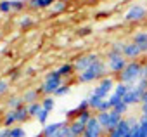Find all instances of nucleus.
Here are the masks:
<instances>
[{"label": "nucleus", "instance_id": "21", "mask_svg": "<svg viewBox=\"0 0 147 137\" xmlns=\"http://www.w3.org/2000/svg\"><path fill=\"white\" fill-rule=\"evenodd\" d=\"M128 85H125V83H121V82H118L116 83V87H114V90H113V94H116V96H119L121 99L126 96V92H128Z\"/></svg>", "mask_w": 147, "mask_h": 137}, {"label": "nucleus", "instance_id": "26", "mask_svg": "<svg viewBox=\"0 0 147 137\" xmlns=\"http://www.w3.org/2000/svg\"><path fill=\"white\" fill-rule=\"evenodd\" d=\"M7 106H9L11 109H18L19 106H23V97H11V99L7 101Z\"/></svg>", "mask_w": 147, "mask_h": 137}, {"label": "nucleus", "instance_id": "14", "mask_svg": "<svg viewBox=\"0 0 147 137\" xmlns=\"http://www.w3.org/2000/svg\"><path fill=\"white\" fill-rule=\"evenodd\" d=\"M64 123H66V121H54V123L45 125L43 130H42V135H43V137H55L57 132L61 130V127H62Z\"/></svg>", "mask_w": 147, "mask_h": 137}, {"label": "nucleus", "instance_id": "16", "mask_svg": "<svg viewBox=\"0 0 147 137\" xmlns=\"http://www.w3.org/2000/svg\"><path fill=\"white\" fill-rule=\"evenodd\" d=\"M85 123H82V121H78V120H71L69 121V128H71V135L73 137H82L83 134H85Z\"/></svg>", "mask_w": 147, "mask_h": 137}, {"label": "nucleus", "instance_id": "31", "mask_svg": "<svg viewBox=\"0 0 147 137\" xmlns=\"http://www.w3.org/2000/svg\"><path fill=\"white\" fill-rule=\"evenodd\" d=\"M113 109H114V111H116L118 115H121V116H125V115L128 113V104H125V102L121 101V102H119L118 106H114Z\"/></svg>", "mask_w": 147, "mask_h": 137}, {"label": "nucleus", "instance_id": "3", "mask_svg": "<svg viewBox=\"0 0 147 137\" xmlns=\"http://www.w3.org/2000/svg\"><path fill=\"white\" fill-rule=\"evenodd\" d=\"M106 59H107V70L111 75H119L128 64V59L123 56V52L116 49H109L106 52Z\"/></svg>", "mask_w": 147, "mask_h": 137}, {"label": "nucleus", "instance_id": "36", "mask_svg": "<svg viewBox=\"0 0 147 137\" xmlns=\"http://www.w3.org/2000/svg\"><path fill=\"white\" fill-rule=\"evenodd\" d=\"M130 137H140V125H138V120H135L131 123V135Z\"/></svg>", "mask_w": 147, "mask_h": 137}, {"label": "nucleus", "instance_id": "24", "mask_svg": "<svg viewBox=\"0 0 147 137\" xmlns=\"http://www.w3.org/2000/svg\"><path fill=\"white\" fill-rule=\"evenodd\" d=\"M12 11V0H0V12L9 14Z\"/></svg>", "mask_w": 147, "mask_h": 137}, {"label": "nucleus", "instance_id": "19", "mask_svg": "<svg viewBox=\"0 0 147 137\" xmlns=\"http://www.w3.org/2000/svg\"><path fill=\"white\" fill-rule=\"evenodd\" d=\"M38 94H40V90L36 89V90H26L21 97H23V104H26V106H30V104H33V102H38Z\"/></svg>", "mask_w": 147, "mask_h": 137}, {"label": "nucleus", "instance_id": "42", "mask_svg": "<svg viewBox=\"0 0 147 137\" xmlns=\"http://www.w3.org/2000/svg\"><path fill=\"white\" fill-rule=\"evenodd\" d=\"M0 137H9V128H4V130H0Z\"/></svg>", "mask_w": 147, "mask_h": 137}, {"label": "nucleus", "instance_id": "2", "mask_svg": "<svg viewBox=\"0 0 147 137\" xmlns=\"http://www.w3.org/2000/svg\"><path fill=\"white\" fill-rule=\"evenodd\" d=\"M106 75H107V64H106L102 59H99V61H95L94 64H90L88 70H85L83 73H80L78 78H80L82 83H90V82H94V80H102V78H106Z\"/></svg>", "mask_w": 147, "mask_h": 137}, {"label": "nucleus", "instance_id": "29", "mask_svg": "<svg viewBox=\"0 0 147 137\" xmlns=\"http://www.w3.org/2000/svg\"><path fill=\"white\" fill-rule=\"evenodd\" d=\"M24 7H26L24 0H12V11L14 12H21V11H24Z\"/></svg>", "mask_w": 147, "mask_h": 137}, {"label": "nucleus", "instance_id": "22", "mask_svg": "<svg viewBox=\"0 0 147 137\" xmlns=\"http://www.w3.org/2000/svg\"><path fill=\"white\" fill-rule=\"evenodd\" d=\"M42 111V102H33L28 106V113H30V118H36V115Z\"/></svg>", "mask_w": 147, "mask_h": 137}, {"label": "nucleus", "instance_id": "28", "mask_svg": "<svg viewBox=\"0 0 147 137\" xmlns=\"http://www.w3.org/2000/svg\"><path fill=\"white\" fill-rule=\"evenodd\" d=\"M26 135V132L21 128V127H12V128H9V137H24Z\"/></svg>", "mask_w": 147, "mask_h": 137}, {"label": "nucleus", "instance_id": "15", "mask_svg": "<svg viewBox=\"0 0 147 137\" xmlns=\"http://www.w3.org/2000/svg\"><path fill=\"white\" fill-rule=\"evenodd\" d=\"M57 0H26V5L30 9H49Z\"/></svg>", "mask_w": 147, "mask_h": 137}, {"label": "nucleus", "instance_id": "1", "mask_svg": "<svg viewBox=\"0 0 147 137\" xmlns=\"http://www.w3.org/2000/svg\"><path fill=\"white\" fill-rule=\"evenodd\" d=\"M144 77V64L138 61H128L126 68L119 73V82L131 87Z\"/></svg>", "mask_w": 147, "mask_h": 137}, {"label": "nucleus", "instance_id": "35", "mask_svg": "<svg viewBox=\"0 0 147 137\" xmlns=\"http://www.w3.org/2000/svg\"><path fill=\"white\" fill-rule=\"evenodd\" d=\"M66 5H67L66 2H62V0H57V2L52 5V11H54V12H62V11H66Z\"/></svg>", "mask_w": 147, "mask_h": 137}, {"label": "nucleus", "instance_id": "39", "mask_svg": "<svg viewBox=\"0 0 147 137\" xmlns=\"http://www.w3.org/2000/svg\"><path fill=\"white\" fill-rule=\"evenodd\" d=\"M7 90H9V82L7 80H0V96L7 94Z\"/></svg>", "mask_w": 147, "mask_h": 137}, {"label": "nucleus", "instance_id": "41", "mask_svg": "<svg viewBox=\"0 0 147 137\" xmlns=\"http://www.w3.org/2000/svg\"><path fill=\"white\" fill-rule=\"evenodd\" d=\"M90 31H92L90 28H82V30H78V35H80V37H85V35H88Z\"/></svg>", "mask_w": 147, "mask_h": 137}, {"label": "nucleus", "instance_id": "25", "mask_svg": "<svg viewBox=\"0 0 147 137\" xmlns=\"http://www.w3.org/2000/svg\"><path fill=\"white\" fill-rule=\"evenodd\" d=\"M55 137H73V135H71V128H69V121H66V123L61 127V130L57 132Z\"/></svg>", "mask_w": 147, "mask_h": 137}, {"label": "nucleus", "instance_id": "43", "mask_svg": "<svg viewBox=\"0 0 147 137\" xmlns=\"http://www.w3.org/2000/svg\"><path fill=\"white\" fill-rule=\"evenodd\" d=\"M140 104H147V90L142 94V101H140Z\"/></svg>", "mask_w": 147, "mask_h": 137}, {"label": "nucleus", "instance_id": "13", "mask_svg": "<svg viewBox=\"0 0 147 137\" xmlns=\"http://www.w3.org/2000/svg\"><path fill=\"white\" fill-rule=\"evenodd\" d=\"M131 42L142 50V54H147V31H138L133 35Z\"/></svg>", "mask_w": 147, "mask_h": 137}, {"label": "nucleus", "instance_id": "38", "mask_svg": "<svg viewBox=\"0 0 147 137\" xmlns=\"http://www.w3.org/2000/svg\"><path fill=\"white\" fill-rule=\"evenodd\" d=\"M121 101H123V99H121L119 96H116V94H111V96H109V102H111V106H113V108H114V106H118Z\"/></svg>", "mask_w": 147, "mask_h": 137}, {"label": "nucleus", "instance_id": "40", "mask_svg": "<svg viewBox=\"0 0 147 137\" xmlns=\"http://www.w3.org/2000/svg\"><path fill=\"white\" fill-rule=\"evenodd\" d=\"M125 45H126L125 42H121V40H118V42H114V43H113V47H111V49H116V50H121V52H123V49H125Z\"/></svg>", "mask_w": 147, "mask_h": 137}, {"label": "nucleus", "instance_id": "9", "mask_svg": "<svg viewBox=\"0 0 147 137\" xmlns=\"http://www.w3.org/2000/svg\"><path fill=\"white\" fill-rule=\"evenodd\" d=\"M104 132H106V130L102 128V125H100V121L97 120V116H92L90 121L87 123V127H85V134H83L82 137H102Z\"/></svg>", "mask_w": 147, "mask_h": 137}, {"label": "nucleus", "instance_id": "18", "mask_svg": "<svg viewBox=\"0 0 147 137\" xmlns=\"http://www.w3.org/2000/svg\"><path fill=\"white\" fill-rule=\"evenodd\" d=\"M18 123V118H16V111L14 109H9L4 116H2V125L5 128H12L14 125Z\"/></svg>", "mask_w": 147, "mask_h": 137}, {"label": "nucleus", "instance_id": "6", "mask_svg": "<svg viewBox=\"0 0 147 137\" xmlns=\"http://www.w3.org/2000/svg\"><path fill=\"white\" fill-rule=\"evenodd\" d=\"M97 120L100 121V125H102V128L106 132H111L113 128H116L119 125V121L123 120V116L118 115L114 109H111V111H106V113H97Z\"/></svg>", "mask_w": 147, "mask_h": 137}, {"label": "nucleus", "instance_id": "8", "mask_svg": "<svg viewBox=\"0 0 147 137\" xmlns=\"http://www.w3.org/2000/svg\"><path fill=\"white\" fill-rule=\"evenodd\" d=\"M133 121H135V118H128V120L123 118L116 128L107 132V137H130L131 135V123Z\"/></svg>", "mask_w": 147, "mask_h": 137}, {"label": "nucleus", "instance_id": "32", "mask_svg": "<svg viewBox=\"0 0 147 137\" xmlns=\"http://www.w3.org/2000/svg\"><path fill=\"white\" fill-rule=\"evenodd\" d=\"M90 118H92V113H90V109H88V111H85V113H80L75 120H78V121H82V123L87 125V123L90 121Z\"/></svg>", "mask_w": 147, "mask_h": 137}, {"label": "nucleus", "instance_id": "30", "mask_svg": "<svg viewBox=\"0 0 147 137\" xmlns=\"http://www.w3.org/2000/svg\"><path fill=\"white\" fill-rule=\"evenodd\" d=\"M138 125H140V137H147V116H142L138 120Z\"/></svg>", "mask_w": 147, "mask_h": 137}, {"label": "nucleus", "instance_id": "17", "mask_svg": "<svg viewBox=\"0 0 147 137\" xmlns=\"http://www.w3.org/2000/svg\"><path fill=\"white\" fill-rule=\"evenodd\" d=\"M55 71H57L62 78H69V77H73V73H76V71H75V64H73V62H62Z\"/></svg>", "mask_w": 147, "mask_h": 137}, {"label": "nucleus", "instance_id": "5", "mask_svg": "<svg viewBox=\"0 0 147 137\" xmlns=\"http://www.w3.org/2000/svg\"><path fill=\"white\" fill-rule=\"evenodd\" d=\"M114 87H116L114 78H113V77H106V78H102V80L99 82V85L92 90L90 96H94V97H97V99H100V101H106V99H109V96L113 94Z\"/></svg>", "mask_w": 147, "mask_h": 137}, {"label": "nucleus", "instance_id": "44", "mask_svg": "<svg viewBox=\"0 0 147 137\" xmlns=\"http://www.w3.org/2000/svg\"><path fill=\"white\" fill-rule=\"evenodd\" d=\"M142 116H147V104H142Z\"/></svg>", "mask_w": 147, "mask_h": 137}, {"label": "nucleus", "instance_id": "7", "mask_svg": "<svg viewBox=\"0 0 147 137\" xmlns=\"http://www.w3.org/2000/svg\"><path fill=\"white\" fill-rule=\"evenodd\" d=\"M100 59V56L97 54V52H90V54H85V56H80V57H76L75 59V71L80 75V73H83L85 70H88L90 68V64H94L95 61H99Z\"/></svg>", "mask_w": 147, "mask_h": 137}, {"label": "nucleus", "instance_id": "27", "mask_svg": "<svg viewBox=\"0 0 147 137\" xmlns=\"http://www.w3.org/2000/svg\"><path fill=\"white\" fill-rule=\"evenodd\" d=\"M49 115H50V113H49L47 109H43V108H42V111L36 115V120H38V123L45 127V125H47V120H49Z\"/></svg>", "mask_w": 147, "mask_h": 137}, {"label": "nucleus", "instance_id": "37", "mask_svg": "<svg viewBox=\"0 0 147 137\" xmlns=\"http://www.w3.org/2000/svg\"><path fill=\"white\" fill-rule=\"evenodd\" d=\"M69 90H71V87L64 83V85H61V87L55 90V94H54V96H66V94H69Z\"/></svg>", "mask_w": 147, "mask_h": 137}, {"label": "nucleus", "instance_id": "20", "mask_svg": "<svg viewBox=\"0 0 147 137\" xmlns=\"http://www.w3.org/2000/svg\"><path fill=\"white\" fill-rule=\"evenodd\" d=\"M14 111H16V118H18V123H23V121L30 120V113H28V106H26V104L19 106V108H18V109H14Z\"/></svg>", "mask_w": 147, "mask_h": 137}, {"label": "nucleus", "instance_id": "4", "mask_svg": "<svg viewBox=\"0 0 147 137\" xmlns=\"http://www.w3.org/2000/svg\"><path fill=\"white\" fill-rule=\"evenodd\" d=\"M61 85H64V78H62L57 71H50V73L43 78V83H42L40 87H42V92H43L45 97H47V96L55 94V90H57Z\"/></svg>", "mask_w": 147, "mask_h": 137}, {"label": "nucleus", "instance_id": "11", "mask_svg": "<svg viewBox=\"0 0 147 137\" xmlns=\"http://www.w3.org/2000/svg\"><path fill=\"white\" fill-rule=\"evenodd\" d=\"M144 92H145V90H142L138 85H131V87L128 89L126 96L123 97V102L128 104V106H131V104H138V102L142 101V94H144Z\"/></svg>", "mask_w": 147, "mask_h": 137}, {"label": "nucleus", "instance_id": "23", "mask_svg": "<svg viewBox=\"0 0 147 137\" xmlns=\"http://www.w3.org/2000/svg\"><path fill=\"white\" fill-rule=\"evenodd\" d=\"M54 106H55V102H54V97L52 96H47V97H43V101H42V108L43 109H47L49 113L54 109Z\"/></svg>", "mask_w": 147, "mask_h": 137}, {"label": "nucleus", "instance_id": "45", "mask_svg": "<svg viewBox=\"0 0 147 137\" xmlns=\"http://www.w3.org/2000/svg\"><path fill=\"white\" fill-rule=\"evenodd\" d=\"M62 2H66V4H67V2H69V0H62Z\"/></svg>", "mask_w": 147, "mask_h": 137}, {"label": "nucleus", "instance_id": "46", "mask_svg": "<svg viewBox=\"0 0 147 137\" xmlns=\"http://www.w3.org/2000/svg\"><path fill=\"white\" fill-rule=\"evenodd\" d=\"M0 16H2V12H0Z\"/></svg>", "mask_w": 147, "mask_h": 137}, {"label": "nucleus", "instance_id": "10", "mask_svg": "<svg viewBox=\"0 0 147 137\" xmlns=\"http://www.w3.org/2000/svg\"><path fill=\"white\" fill-rule=\"evenodd\" d=\"M145 16H147V9H145V7H142V5H131V7L126 11L125 19H126L128 23H137V21H142Z\"/></svg>", "mask_w": 147, "mask_h": 137}, {"label": "nucleus", "instance_id": "12", "mask_svg": "<svg viewBox=\"0 0 147 137\" xmlns=\"http://www.w3.org/2000/svg\"><path fill=\"white\" fill-rule=\"evenodd\" d=\"M123 56H125L128 61H138V57L142 56V50H140L133 42H130V43L125 45V49H123Z\"/></svg>", "mask_w": 147, "mask_h": 137}, {"label": "nucleus", "instance_id": "33", "mask_svg": "<svg viewBox=\"0 0 147 137\" xmlns=\"http://www.w3.org/2000/svg\"><path fill=\"white\" fill-rule=\"evenodd\" d=\"M18 24H19L21 28H30V26L33 24V19H31L30 16H23V18L18 21Z\"/></svg>", "mask_w": 147, "mask_h": 137}, {"label": "nucleus", "instance_id": "34", "mask_svg": "<svg viewBox=\"0 0 147 137\" xmlns=\"http://www.w3.org/2000/svg\"><path fill=\"white\" fill-rule=\"evenodd\" d=\"M111 109H113V106H111L109 99H106V101H102V102H100V106H99L97 113H106V111H111Z\"/></svg>", "mask_w": 147, "mask_h": 137}]
</instances>
